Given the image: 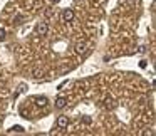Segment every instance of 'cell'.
I'll return each instance as SVG.
<instances>
[{
	"label": "cell",
	"instance_id": "8992f818",
	"mask_svg": "<svg viewBox=\"0 0 156 136\" xmlns=\"http://www.w3.org/2000/svg\"><path fill=\"white\" fill-rule=\"evenodd\" d=\"M86 47H87L86 42H77V44H76V52H77V54H82V52H86Z\"/></svg>",
	"mask_w": 156,
	"mask_h": 136
},
{
	"label": "cell",
	"instance_id": "8fae6325",
	"mask_svg": "<svg viewBox=\"0 0 156 136\" xmlns=\"http://www.w3.org/2000/svg\"><path fill=\"white\" fill-rule=\"evenodd\" d=\"M5 35H7V32H5V29H0V41H4Z\"/></svg>",
	"mask_w": 156,
	"mask_h": 136
},
{
	"label": "cell",
	"instance_id": "7c38bea8",
	"mask_svg": "<svg viewBox=\"0 0 156 136\" xmlns=\"http://www.w3.org/2000/svg\"><path fill=\"white\" fill-rule=\"evenodd\" d=\"M45 15H47V17H52V15H54V12H52V9H47V10H45Z\"/></svg>",
	"mask_w": 156,
	"mask_h": 136
},
{
	"label": "cell",
	"instance_id": "4fadbf2b",
	"mask_svg": "<svg viewBox=\"0 0 156 136\" xmlns=\"http://www.w3.org/2000/svg\"><path fill=\"white\" fill-rule=\"evenodd\" d=\"M139 67L144 69V67H146V61H141V62H139Z\"/></svg>",
	"mask_w": 156,
	"mask_h": 136
},
{
	"label": "cell",
	"instance_id": "5b68a950",
	"mask_svg": "<svg viewBox=\"0 0 156 136\" xmlns=\"http://www.w3.org/2000/svg\"><path fill=\"white\" fill-rule=\"evenodd\" d=\"M34 101H35V104H37V106H42V108L47 104V98H45V96H35Z\"/></svg>",
	"mask_w": 156,
	"mask_h": 136
},
{
	"label": "cell",
	"instance_id": "277c9868",
	"mask_svg": "<svg viewBox=\"0 0 156 136\" xmlns=\"http://www.w3.org/2000/svg\"><path fill=\"white\" fill-rule=\"evenodd\" d=\"M54 106H55L57 109H64L66 106H67V98H64V96H59V98L55 99Z\"/></svg>",
	"mask_w": 156,
	"mask_h": 136
},
{
	"label": "cell",
	"instance_id": "9c48e42d",
	"mask_svg": "<svg viewBox=\"0 0 156 136\" xmlns=\"http://www.w3.org/2000/svg\"><path fill=\"white\" fill-rule=\"evenodd\" d=\"M22 20H24V15H17V17L14 19V22H15L17 25H20V24H22Z\"/></svg>",
	"mask_w": 156,
	"mask_h": 136
},
{
	"label": "cell",
	"instance_id": "30bf717a",
	"mask_svg": "<svg viewBox=\"0 0 156 136\" xmlns=\"http://www.w3.org/2000/svg\"><path fill=\"white\" fill-rule=\"evenodd\" d=\"M91 121L92 119L89 118V116H82V123H84V124H91Z\"/></svg>",
	"mask_w": 156,
	"mask_h": 136
},
{
	"label": "cell",
	"instance_id": "52a82bcc",
	"mask_svg": "<svg viewBox=\"0 0 156 136\" xmlns=\"http://www.w3.org/2000/svg\"><path fill=\"white\" fill-rule=\"evenodd\" d=\"M104 106H106V108H114V101H112L111 98H106V101H104Z\"/></svg>",
	"mask_w": 156,
	"mask_h": 136
},
{
	"label": "cell",
	"instance_id": "ba28073f",
	"mask_svg": "<svg viewBox=\"0 0 156 136\" xmlns=\"http://www.w3.org/2000/svg\"><path fill=\"white\" fill-rule=\"evenodd\" d=\"M10 131H15V133H24V128H22L20 124H15L10 128Z\"/></svg>",
	"mask_w": 156,
	"mask_h": 136
},
{
	"label": "cell",
	"instance_id": "5bb4252c",
	"mask_svg": "<svg viewBox=\"0 0 156 136\" xmlns=\"http://www.w3.org/2000/svg\"><path fill=\"white\" fill-rule=\"evenodd\" d=\"M61 0H51V4H59Z\"/></svg>",
	"mask_w": 156,
	"mask_h": 136
},
{
	"label": "cell",
	"instance_id": "3957f363",
	"mask_svg": "<svg viewBox=\"0 0 156 136\" xmlns=\"http://www.w3.org/2000/svg\"><path fill=\"white\" fill-rule=\"evenodd\" d=\"M55 126H57L59 129H66L69 126V118L67 116H59L57 121H55Z\"/></svg>",
	"mask_w": 156,
	"mask_h": 136
},
{
	"label": "cell",
	"instance_id": "6da1fadb",
	"mask_svg": "<svg viewBox=\"0 0 156 136\" xmlns=\"http://www.w3.org/2000/svg\"><path fill=\"white\" fill-rule=\"evenodd\" d=\"M35 32H37V35H41V37L47 35L49 34V24L47 22H39V24L35 25Z\"/></svg>",
	"mask_w": 156,
	"mask_h": 136
},
{
	"label": "cell",
	"instance_id": "7a4b0ae2",
	"mask_svg": "<svg viewBox=\"0 0 156 136\" xmlns=\"http://www.w3.org/2000/svg\"><path fill=\"white\" fill-rule=\"evenodd\" d=\"M74 17H76V14H74L72 9H64V10H62V20L64 22H72Z\"/></svg>",
	"mask_w": 156,
	"mask_h": 136
}]
</instances>
